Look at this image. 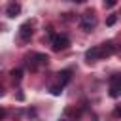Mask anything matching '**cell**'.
I'll return each instance as SVG.
<instances>
[{
    "label": "cell",
    "instance_id": "obj_3",
    "mask_svg": "<svg viewBox=\"0 0 121 121\" xmlns=\"http://www.w3.org/2000/svg\"><path fill=\"white\" fill-rule=\"evenodd\" d=\"M95 26H96V17H95V13H93V11L83 13V15H81V28H83V30H91V28H95Z\"/></svg>",
    "mask_w": 121,
    "mask_h": 121
},
{
    "label": "cell",
    "instance_id": "obj_11",
    "mask_svg": "<svg viewBox=\"0 0 121 121\" xmlns=\"http://www.w3.org/2000/svg\"><path fill=\"white\" fill-rule=\"evenodd\" d=\"M106 23H108V25H113V23H115V15H112V17H108V21H106Z\"/></svg>",
    "mask_w": 121,
    "mask_h": 121
},
{
    "label": "cell",
    "instance_id": "obj_1",
    "mask_svg": "<svg viewBox=\"0 0 121 121\" xmlns=\"http://www.w3.org/2000/svg\"><path fill=\"white\" fill-rule=\"evenodd\" d=\"M112 53H113V45H112V43L95 45V47H91V49L85 53V60H87V62H95V60H98V59H102V57L112 55Z\"/></svg>",
    "mask_w": 121,
    "mask_h": 121
},
{
    "label": "cell",
    "instance_id": "obj_5",
    "mask_svg": "<svg viewBox=\"0 0 121 121\" xmlns=\"http://www.w3.org/2000/svg\"><path fill=\"white\" fill-rule=\"evenodd\" d=\"M110 95H112L113 98L121 95V76H117V74L110 79Z\"/></svg>",
    "mask_w": 121,
    "mask_h": 121
},
{
    "label": "cell",
    "instance_id": "obj_4",
    "mask_svg": "<svg viewBox=\"0 0 121 121\" xmlns=\"http://www.w3.org/2000/svg\"><path fill=\"white\" fill-rule=\"evenodd\" d=\"M68 45H70L68 36H64V34H55V36H53V49H55V51L66 49Z\"/></svg>",
    "mask_w": 121,
    "mask_h": 121
},
{
    "label": "cell",
    "instance_id": "obj_6",
    "mask_svg": "<svg viewBox=\"0 0 121 121\" xmlns=\"http://www.w3.org/2000/svg\"><path fill=\"white\" fill-rule=\"evenodd\" d=\"M19 34H21V40H28V38L32 36V25H30V21H26V23L21 25Z\"/></svg>",
    "mask_w": 121,
    "mask_h": 121
},
{
    "label": "cell",
    "instance_id": "obj_9",
    "mask_svg": "<svg viewBox=\"0 0 121 121\" xmlns=\"http://www.w3.org/2000/svg\"><path fill=\"white\" fill-rule=\"evenodd\" d=\"M115 4H117V0H104V6L106 8H113Z\"/></svg>",
    "mask_w": 121,
    "mask_h": 121
},
{
    "label": "cell",
    "instance_id": "obj_2",
    "mask_svg": "<svg viewBox=\"0 0 121 121\" xmlns=\"http://www.w3.org/2000/svg\"><path fill=\"white\" fill-rule=\"evenodd\" d=\"M47 60H49L47 55H43V53H32V55L28 57V66H30V68H38V66L47 64Z\"/></svg>",
    "mask_w": 121,
    "mask_h": 121
},
{
    "label": "cell",
    "instance_id": "obj_12",
    "mask_svg": "<svg viewBox=\"0 0 121 121\" xmlns=\"http://www.w3.org/2000/svg\"><path fill=\"white\" fill-rule=\"evenodd\" d=\"M2 95H4V91H2V83H0V96H2Z\"/></svg>",
    "mask_w": 121,
    "mask_h": 121
},
{
    "label": "cell",
    "instance_id": "obj_10",
    "mask_svg": "<svg viewBox=\"0 0 121 121\" xmlns=\"http://www.w3.org/2000/svg\"><path fill=\"white\" fill-rule=\"evenodd\" d=\"M113 115H115V117H121V106H117V108L113 110Z\"/></svg>",
    "mask_w": 121,
    "mask_h": 121
},
{
    "label": "cell",
    "instance_id": "obj_7",
    "mask_svg": "<svg viewBox=\"0 0 121 121\" xmlns=\"http://www.w3.org/2000/svg\"><path fill=\"white\" fill-rule=\"evenodd\" d=\"M19 11H21V6H19V2H15V0H13V2H9V4H8L6 15H8V17H15Z\"/></svg>",
    "mask_w": 121,
    "mask_h": 121
},
{
    "label": "cell",
    "instance_id": "obj_8",
    "mask_svg": "<svg viewBox=\"0 0 121 121\" xmlns=\"http://www.w3.org/2000/svg\"><path fill=\"white\" fill-rule=\"evenodd\" d=\"M11 78H13V81H21V78H23V70L21 68H15V70H11Z\"/></svg>",
    "mask_w": 121,
    "mask_h": 121
},
{
    "label": "cell",
    "instance_id": "obj_13",
    "mask_svg": "<svg viewBox=\"0 0 121 121\" xmlns=\"http://www.w3.org/2000/svg\"><path fill=\"white\" fill-rule=\"evenodd\" d=\"M74 2H85V0H74Z\"/></svg>",
    "mask_w": 121,
    "mask_h": 121
}]
</instances>
